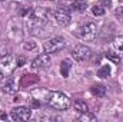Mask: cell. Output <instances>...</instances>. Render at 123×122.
I'll list each match as a JSON object with an SVG mask.
<instances>
[{"label":"cell","mask_w":123,"mask_h":122,"mask_svg":"<svg viewBox=\"0 0 123 122\" xmlns=\"http://www.w3.org/2000/svg\"><path fill=\"white\" fill-rule=\"evenodd\" d=\"M0 1H3V0H0Z\"/></svg>","instance_id":"obj_25"},{"label":"cell","mask_w":123,"mask_h":122,"mask_svg":"<svg viewBox=\"0 0 123 122\" xmlns=\"http://www.w3.org/2000/svg\"><path fill=\"white\" fill-rule=\"evenodd\" d=\"M55 19L60 26H67L70 23V13L66 7H60L55 12Z\"/></svg>","instance_id":"obj_5"},{"label":"cell","mask_w":123,"mask_h":122,"mask_svg":"<svg viewBox=\"0 0 123 122\" xmlns=\"http://www.w3.org/2000/svg\"><path fill=\"white\" fill-rule=\"evenodd\" d=\"M90 55H92L90 47H87V46H85V45H76V46L72 49V56H73V59H76V61H79V62H83V61H86V59H89Z\"/></svg>","instance_id":"obj_3"},{"label":"cell","mask_w":123,"mask_h":122,"mask_svg":"<svg viewBox=\"0 0 123 122\" xmlns=\"http://www.w3.org/2000/svg\"><path fill=\"white\" fill-rule=\"evenodd\" d=\"M16 63H17V66H19V68H22V66H25V63H26V61H25V58H19Z\"/></svg>","instance_id":"obj_22"},{"label":"cell","mask_w":123,"mask_h":122,"mask_svg":"<svg viewBox=\"0 0 123 122\" xmlns=\"http://www.w3.org/2000/svg\"><path fill=\"white\" fill-rule=\"evenodd\" d=\"M3 76H4V75H3V72H1V69H0V82L3 81Z\"/></svg>","instance_id":"obj_23"},{"label":"cell","mask_w":123,"mask_h":122,"mask_svg":"<svg viewBox=\"0 0 123 122\" xmlns=\"http://www.w3.org/2000/svg\"><path fill=\"white\" fill-rule=\"evenodd\" d=\"M44 99L52 108H55L57 111H64L70 106V99L67 98V95L57 91H46V98Z\"/></svg>","instance_id":"obj_1"},{"label":"cell","mask_w":123,"mask_h":122,"mask_svg":"<svg viewBox=\"0 0 123 122\" xmlns=\"http://www.w3.org/2000/svg\"><path fill=\"white\" fill-rule=\"evenodd\" d=\"M73 108L76 109V111H79V112H87L89 111V108H87V105L83 102V101H74L73 102Z\"/></svg>","instance_id":"obj_14"},{"label":"cell","mask_w":123,"mask_h":122,"mask_svg":"<svg viewBox=\"0 0 123 122\" xmlns=\"http://www.w3.org/2000/svg\"><path fill=\"white\" fill-rule=\"evenodd\" d=\"M16 61L12 58V56H4L1 62H0V69H1V72H3V75H9V73H12L13 70H14V68H16Z\"/></svg>","instance_id":"obj_6"},{"label":"cell","mask_w":123,"mask_h":122,"mask_svg":"<svg viewBox=\"0 0 123 122\" xmlns=\"http://www.w3.org/2000/svg\"><path fill=\"white\" fill-rule=\"evenodd\" d=\"M64 46H66V40L63 37H53V39L44 42L43 49L46 53H56V52L62 50Z\"/></svg>","instance_id":"obj_2"},{"label":"cell","mask_w":123,"mask_h":122,"mask_svg":"<svg viewBox=\"0 0 123 122\" xmlns=\"http://www.w3.org/2000/svg\"><path fill=\"white\" fill-rule=\"evenodd\" d=\"M31 115V111L29 108H26V106H17V108H14L12 112H10V116H12V119L13 121H27L29 118H30Z\"/></svg>","instance_id":"obj_4"},{"label":"cell","mask_w":123,"mask_h":122,"mask_svg":"<svg viewBox=\"0 0 123 122\" xmlns=\"http://www.w3.org/2000/svg\"><path fill=\"white\" fill-rule=\"evenodd\" d=\"M36 42H26L25 45H23V49L25 50H34L36 49Z\"/></svg>","instance_id":"obj_20"},{"label":"cell","mask_w":123,"mask_h":122,"mask_svg":"<svg viewBox=\"0 0 123 122\" xmlns=\"http://www.w3.org/2000/svg\"><path fill=\"white\" fill-rule=\"evenodd\" d=\"M116 16L120 19V20H123V7H119V9H116Z\"/></svg>","instance_id":"obj_21"},{"label":"cell","mask_w":123,"mask_h":122,"mask_svg":"<svg viewBox=\"0 0 123 122\" xmlns=\"http://www.w3.org/2000/svg\"><path fill=\"white\" fill-rule=\"evenodd\" d=\"M106 58H107L110 62H113V63H120V56H119V53L107 52V53H106Z\"/></svg>","instance_id":"obj_16"},{"label":"cell","mask_w":123,"mask_h":122,"mask_svg":"<svg viewBox=\"0 0 123 122\" xmlns=\"http://www.w3.org/2000/svg\"><path fill=\"white\" fill-rule=\"evenodd\" d=\"M39 82V76L34 73H25L20 79V88H29L31 85H36Z\"/></svg>","instance_id":"obj_9"},{"label":"cell","mask_w":123,"mask_h":122,"mask_svg":"<svg viewBox=\"0 0 123 122\" xmlns=\"http://www.w3.org/2000/svg\"><path fill=\"white\" fill-rule=\"evenodd\" d=\"M0 118H1V119H6V118H7V115H6V114H3V115H0Z\"/></svg>","instance_id":"obj_24"},{"label":"cell","mask_w":123,"mask_h":122,"mask_svg":"<svg viewBox=\"0 0 123 122\" xmlns=\"http://www.w3.org/2000/svg\"><path fill=\"white\" fill-rule=\"evenodd\" d=\"M79 121H82V122H85V121H96V116L87 111V112H83V115L79 118Z\"/></svg>","instance_id":"obj_18"},{"label":"cell","mask_w":123,"mask_h":122,"mask_svg":"<svg viewBox=\"0 0 123 122\" xmlns=\"http://www.w3.org/2000/svg\"><path fill=\"white\" fill-rule=\"evenodd\" d=\"M113 46H115V49H116L119 53H123V36L117 37V39L113 42Z\"/></svg>","instance_id":"obj_17"},{"label":"cell","mask_w":123,"mask_h":122,"mask_svg":"<svg viewBox=\"0 0 123 122\" xmlns=\"http://www.w3.org/2000/svg\"><path fill=\"white\" fill-rule=\"evenodd\" d=\"M3 92H6V93H14V92H16V83H14V81L10 79L7 83H4Z\"/></svg>","instance_id":"obj_15"},{"label":"cell","mask_w":123,"mask_h":122,"mask_svg":"<svg viewBox=\"0 0 123 122\" xmlns=\"http://www.w3.org/2000/svg\"><path fill=\"white\" fill-rule=\"evenodd\" d=\"M122 1H123V0H122Z\"/></svg>","instance_id":"obj_27"},{"label":"cell","mask_w":123,"mask_h":122,"mask_svg":"<svg viewBox=\"0 0 123 122\" xmlns=\"http://www.w3.org/2000/svg\"><path fill=\"white\" fill-rule=\"evenodd\" d=\"M90 92H92L94 96H99V98H102V96H105V95H106V88H105L103 85H99V83H96V85H93L92 88H90Z\"/></svg>","instance_id":"obj_11"},{"label":"cell","mask_w":123,"mask_h":122,"mask_svg":"<svg viewBox=\"0 0 123 122\" xmlns=\"http://www.w3.org/2000/svg\"><path fill=\"white\" fill-rule=\"evenodd\" d=\"M56 1H57V0H56Z\"/></svg>","instance_id":"obj_26"},{"label":"cell","mask_w":123,"mask_h":122,"mask_svg":"<svg viewBox=\"0 0 123 122\" xmlns=\"http://www.w3.org/2000/svg\"><path fill=\"white\" fill-rule=\"evenodd\" d=\"M72 6L76 10H86L87 9V1L86 0H72Z\"/></svg>","instance_id":"obj_13"},{"label":"cell","mask_w":123,"mask_h":122,"mask_svg":"<svg viewBox=\"0 0 123 122\" xmlns=\"http://www.w3.org/2000/svg\"><path fill=\"white\" fill-rule=\"evenodd\" d=\"M92 13L94 16H103V14H105V9H103L102 6H93Z\"/></svg>","instance_id":"obj_19"},{"label":"cell","mask_w":123,"mask_h":122,"mask_svg":"<svg viewBox=\"0 0 123 122\" xmlns=\"http://www.w3.org/2000/svg\"><path fill=\"white\" fill-rule=\"evenodd\" d=\"M96 32H97V27H96L94 23H86L85 26L80 27L79 34H80L82 39H87L89 40V39H93L96 36Z\"/></svg>","instance_id":"obj_7"},{"label":"cell","mask_w":123,"mask_h":122,"mask_svg":"<svg viewBox=\"0 0 123 122\" xmlns=\"http://www.w3.org/2000/svg\"><path fill=\"white\" fill-rule=\"evenodd\" d=\"M70 69H72V62L69 59H64L60 63V73L63 78H69V73H70Z\"/></svg>","instance_id":"obj_10"},{"label":"cell","mask_w":123,"mask_h":122,"mask_svg":"<svg viewBox=\"0 0 123 122\" xmlns=\"http://www.w3.org/2000/svg\"><path fill=\"white\" fill-rule=\"evenodd\" d=\"M110 72H112V68H110L109 65H103V66L97 70V76L102 78V79H105V78L110 76Z\"/></svg>","instance_id":"obj_12"},{"label":"cell","mask_w":123,"mask_h":122,"mask_svg":"<svg viewBox=\"0 0 123 122\" xmlns=\"http://www.w3.org/2000/svg\"><path fill=\"white\" fill-rule=\"evenodd\" d=\"M49 65H50V56H49V53L39 55L34 61L31 62V68L33 69H43V68H46Z\"/></svg>","instance_id":"obj_8"}]
</instances>
